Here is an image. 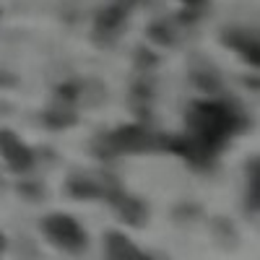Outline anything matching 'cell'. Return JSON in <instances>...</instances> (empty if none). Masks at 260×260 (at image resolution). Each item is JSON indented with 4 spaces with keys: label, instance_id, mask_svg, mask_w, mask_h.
<instances>
[{
    "label": "cell",
    "instance_id": "7a4b0ae2",
    "mask_svg": "<svg viewBox=\"0 0 260 260\" xmlns=\"http://www.w3.org/2000/svg\"><path fill=\"white\" fill-rule=\"evenodd\" d=\"M42 234L50 245H55L62 252L81 255L89 247V232L83 229L78 219H73L71 213H47L39 224Z\"/></svg>",
    "mask_w": 260,
    "mask_h": 260
},
{
    "label": "cell",
    "instance_id": "ac0fdd59",
    "mask_svg": "<svg viewBox=\"0 0 260 260\" xmlns=\"http://www.w3.org/2000/svg\"><path fill=\"white\" fill-rule=\"evenodd\" d=\"M136 65H138L141 73H151V71L159 65V55L151 52L148 47H138V50H136Z\"/></svg>",
    "mask_w": 260,
    "mask_h": 260
},
{
    "label": "cell",
    "instance_id": "d6986e66",
    "mask_svg": "<svg viewBox=\"0 0 260 260\" xmlns=\"http://www.w3.org/2000/svg\"><path fill=\"white\" fill-rule=\"evenodd\" d=\"M16 83H18V78H16L13 73H8V71L0 68V89H13Z\"/></svg>",
    "mask_w": 260,
    "mask_h": 260
},
{
    "label": "cell",
    "instance_id": "8fae6325",
    "mask_svg": "<svg viewBox=\"0 0 260 260\" xmlns=\"http://www.w3.org/2000/svg\"><path fill=\"white\" fill-rule=\"evenodd\" d=\"M42 125L47 130H68V127L78 125V112H76V107L55 102L52 107H47L42 112Z\"/></svg>",
    "mask_w": 260,
    "mask_h": 260
},
{
    "label": "cell",
    "instance_id": "9c48e42d",
    "mask_svg": "<svg viewBox=\"0 0 260 260\" xmlns=\"http://www.w3.org/2000/svg\"><path fill=\"white\" fill-rule=\"evenodd\" d=\"M65 192L76 201H104V187L99 175H71L65 180Z\"/></svg>",
    "mask_w": 260,
    "mask_h": 260
},
{
    "label": "cell",
    "instance_id": "30bf717a",
    "mask_svg": "<svg viewBox=\"0 0 260 260\" xmlns=\"http://www.w3.org/2000/svg\"><path fill=\"white\" fill-rule=\"evenodd\" d=\"M104 255L110 260H136V257H143L141 247L133 245V240H130L127 234L117 232V229H110L104 232Z\"/></svg>",
    "mask_w": 260,
    "mask_h": 260
},
{
    "label": "cell",
    "instance_id": "3957f363",
    "mask_svg": "<svg viewBox=\"0 0 260 260\" xmlns=\"http://www.w3.org/2000/svg\"><path fill=\"white\" fill-rule=\"evenodd\" d=\"M159 151H169L180 159H185L192 169H211L219 151L211 148L208 143H203L201 138H195L190 133L182 136H169V133H159Z\"/></svg>",
    "mask_w": 260,
    "mask_h": 260
},
{
    "label": "cell",
    "instance_id": "277c9868",
    "mask_svg": "<svg viewBox=\"0 0 260 260\" xmlns=\"http://www.w3.org/2000/svg\"><path fill=\"white\" fill-rule=\"evenodd\" d=\"M112 148L120 156L125 154H148V151H159V133L148 127V122H127L107 133Z\"/></svg>",
    "mask_w": 260,
    "mask_h": 260
},
{
    "label": "cell",
    "instance_id": "8992f818",
    "mask_svg": "<svg viewBox=\"0 0 260 260\" xmlns=\"http://www.w3.org/2000/svg\"><path fill=\"white\" fill-rule=\"evenodd\" d=\"M0 156H3V161L8 164V169L16 172V175H29V172L37 167L34 148L26 146L8 127H0Z\"/></svg>",
    "mask_w": 260,
    "mask_h": 260
},
{
    "label": "cell",
    "instance_id": "7c38bea8",
    "mask_svg": "<svg viewBox=\"0 0 260 260\" xmlns=\"http://www.w3.org/2000/svg\"><path fill=\"white\" fill-rule=\"evenodd\" d=\"M245 177H247V190H245V213L250 219L257 216V206H260V172H257V159H247L245 164Z\"/></svg>",
    "mask_w": 260,
    "mask_h": 260
},
{
    "label": "cell",
    "instance_id": "9a60e30c",
    "mask_svg": "<svg viewBox=\"0 0 260 260\" xmlns=\"http://www.w3.org/2000/svg\"><path fill=\"white\" fill-rule=\"evenodd\" d=\"M81 99H83V86L78 81H62V83L55 86V102L76 107Z\"/></svg>",
    "mask_w": 260,
    "mask_h": 260
},
{
    "label": "cell",
    "instance_id": "5bb4252c",
    "mask_svg": "<svg viewBox=\"0 0 260 260\" xmlns=\"http://www.w3.org/2000/svg\"><path fill=\"white\" fill-rule=\"evenodd\" d=\"M190 78H192V83L198 86L203 94H216V96L224 94V81L219 78V73H216L213 68H211V71L192 68V71H190Z\"/></svg>",
    "mask_w": 260,
    "mask_h": 260
},
{
    "label": "cell",
    "instance_id": "ffe728a7",
    "mask_svg": "<svg viewBox=\"0 0 260 260\" xmlns=\"http://www.w3.org/2000/svg\"><path fill=\"white\" fill-rule=\"evenodd\" d=\"M180 3H182L185 8H192V11H203V13H206L208 0H180Z\"/></svg>",
    "mask_w": 260,
    "mask_h": 260
},
{
    "label": "cell",
    "instance_id": "2e32d148",
    "mask_svg": "<svg viewBox=\"0 0 260 260\" xmlns=\"http://www.w3.org/2000/svg\"><path fill=\"white\" fill-rule=\"evenodd\" d=\"M91 154H94L96 159H102V161H115V159H120V154L112 148L107 133H102V136H96V138L91 141Z\"/></svg>",
    "mask_w": 260,
    "mask_h": 260
},
{
    "label": "cell",
    "instance_id": "44dd1931",
    "mask_svg": "<svg viewBox=\"0 0 260 260\" xmlns=\"http://www.w3.org/2000/svg\"><path fill=\"white\" fill-rule=\"evenodd\" d=\"M115 3H120L122 8H127V11H133V8H138L143 0H115Z\"/></svg>",
    "mask_w": 260,
    "mask_h": 260
},
{
    "label": "cell",
    "instance_id": "5b68a950",
    "mask_svg": "<svg viewBox=\"0 0 260 260\" xmlns=\"http://www.w3.org/2000/svg\"><path fill=\"white\" fill-rule=\"evenodd\" d=\"M104 201L112 206V211L117 213V219L127 226H133V229H141L148 224V216H151V208L143 198H138V195L133 192H127L125 185H115L104 192Z\"/></svg>",
    "mask_w": 260,
    "mask_h": 260
},
{
    "label": "cell",
    "instance_id": "ba28073f",
    "mask_svg": "<svg viewBox=\"0 0 260 260\" xmlns=\"http://www.w3.org/2000/svg\"><path fill=\"white\" fill-rule=\"evenodd\" d=\"M221 42L226 47H232L237 55H240L245 62L250 65H257L260 62V47H257V34L252 29H245V26H229L224 34H221Z\"/></svg>",
    "mask_w": 260,
    "mask_h": 260
},
{
    "label": "cell",
    "instance_id": "52a82bcc",
    "mask_svg": "<svg viewBox=\"0 0 260 260\" xmlns=\"http://www.w3.org/2000/svg\"><path fill=\"white\" fill-rule=\"evenodd\" d=\"M127 18H130V11L122 8L120 3H110V6H104L96 11L94 16V37L99 45H112V42L125 31L127 26Z\"/></svg>",
    "mask_w": 260,
    "mask_h": 260
},
{
    "label": "cell",
    "instance_id": "e0dca14e",
    "mask_svg": "<svg viewBox=\"0 0 260 260\" xmlns=\"http://www.w3.org/2000/svg\"><path fill=\"white\" fill-rule=\"evenodd\" d=\"M16 190H18V195L21 198H26V201H31V203H37V201H45V185H42L39 180H21L18 185H16Z\"/></svg>",
    "mask_w": 260,
    "mask_h": 260
},
{
    "label": "cell",
    "instance_id": "4fadbf2b",
    "mask_svg": "<svg viewBox=\"0 0 260 260\" xmlns=\"http://www.w3.org/2000/svg\"><path fill=\"white\" fill-rule=\"evenodd\" d=\"M146 34H148V39L154 42V45H159V47H175L177 39H180V29L172 24L169 18L151 21V24L146 26Z\"/></svg>",
    "mask_w": 260,
    "mask_h": 260
},
{
    "label": "cell",
    "instance_id": "603a6c76",
    "mask_svg": "<svg viewBox=\"0 0 260 260\" xmlns=\"http://www.w3.org/2000/svg\"><path fill=\"white\" fill-rule=\"evenodd\" d=\"M0 187H3V177H0Z\"/></svg>",
    "mask_w": 260,
    "mask_h": 260
},
{
    "label": "cell",
    "instance_id": "7402d4cb",
    "mask_svg": "<svg viewBox=\"0 0 260 260\" xmlns=\"http://www.w3.org/2000/svg\"><path fill=\"white\" fill-rule=\"evenodd\" d=\"M3 250H6V234L0 232V252H3Z\"/></svg>",
    "mask_w": 260,
    "mask_h": 260
},
{
    "label": "cell",
    "instance_id": "6da1fadb",
    "mask_svg": "<svg viewBox=\"0 0 260 260\" xmlns=\"http://www.w3.org/2000/svg\"><path fill=\"white\" fill-rule=\"evenodd\" d=\"M250 117L247 110L232 96L219 94L216 99H201L192 102L185 112V133L201 138L203 143H208L211 148H216L221 154L226 148V143L240 136L242 130H247Z\"/></svg>",
    "mask_w": 260,
    "mask_h": 260
}]
</instances>
